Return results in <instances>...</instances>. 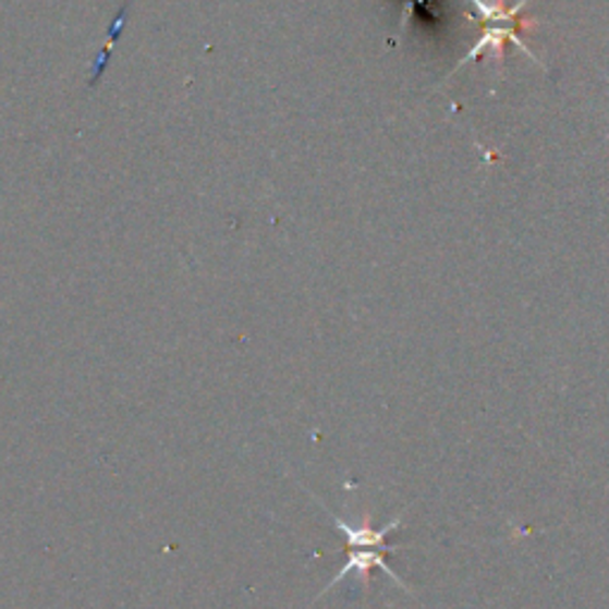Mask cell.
Returning a JSON list of instances; mask_svg holds the SVG:
<instances>
[{"label": "cell", "mask_w": 609, "mask_h": 609, "mask_svg": "<svg viewBox=\"0 0 609 609\" xmlns=\"http://www.w3.org/2000/svg\"><path fill=\"white\" fill-rule=\"evenodd\" d=\"M520 32H528V29H526V27H520V24H508V22L488 24V29L484 32V36L478 38V41L472 46L470 53H466V56L455 64V70H452L448 76H452L458 70H462L466 62H472V60H476V58H482L488 48H494V53H496L498 62H502V60H504V53H502L504 44H514L516 48L522 50V53H526L531 60H536V62L540 64V68H543V62L534 56V50L526 48V44L520 38Z\"/></svg>", "instance_id": "6da1fadb"}, {"label": "cell", "mask_w": 609, "mask_h": 609, "mask_svg": "<svg viewBox=\"0 0 609 609\" xmlns=\"http://www.w3.org/2000/svg\"><path fill=\"white\" fill-rule=\"evenodd\" d=\"M331 522L345 536L350 550H353V548H357V550H381V552H398L400 550V546H388L386 538L391 536L400 524H403V514H398L393 522L383 524L381 528H372L369 514L365 516V522H362L360 526L348 524V522L341 520V516H333V514H331Z\"/></svg>", "instance_id": "7a4b0ae2"}, {"label": "cell", "mask_w": 609, "mask_h": 609, "mask_svg": "<svg viewBox=\"0 0 609 609\" xmlns=\"http://www.w3.org/2000/svg\"><path fill=\"white\" fill-rule=\"evenodd\" d=\"M383 555H386V552H381V550H357V552H348V562L343 564L341 572L331 578L329 586L321 590V595H324V593H329V590L336 586V583H341V581L348 578V576H357L362 583H365V586H369L372 569H381V572H383L386 576H391L400 588H403L405 593L412 595V588L407 586V583H405L403 578H400L391 567L386 564Z\"/></svg>", "instance_id": "3957f363"}, {"label": "cell", "mask_w": 609, "mask_h": 609, "mask_svg": "<svg viewBox=\"0 0 609 609\" xmlns=\"http://www.w3.org/2000/svg\"><path fill=\"white\" fill-rule=\"evenodd\" d=\"M126 10H129V3L122 8V12H120V17L114 20V24H112V29H110V41H108V46L102 48V53L98 56V60H96V72H94V84L98 82V76L102 74V70H106V64H108V58H110V50H112V44L117 41V36H120V29H122V24L126 22Z\"/></svg>", "instance_id": "277c9868"}]
</instances>
